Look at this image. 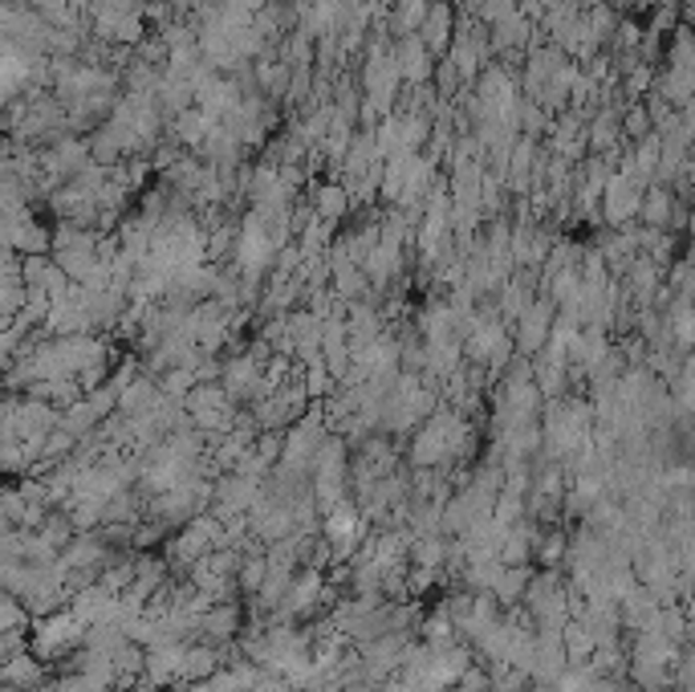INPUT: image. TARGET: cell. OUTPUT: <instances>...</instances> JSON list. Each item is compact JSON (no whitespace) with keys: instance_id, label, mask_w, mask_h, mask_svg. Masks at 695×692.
Here are the masks:
<instances>
[{"instance_id":"1","label":"cell","mask_w":695,"mask_h":692,"mask_svg":"<svg viewBox=\"0 0 695 692\" xmlns=\"http://www.w3.org/2000/svg\"><path fill=\"white\" fill-rule=\"evenodd\" d=\"M472 452H476V428L464 412H455L448 404L415 428L412 448H407L415 469H452V464L460 469Z\"/></svg>"},{"instance_id":"2","label":"cell","mask_w":695,"mask_h":692,"mask_svg":"<svg viewBox=\"0 0 695 692\" xmlns=\"http://www.w3.org/2000/svg\"><path fill=\"white\" fill-rule=\"evenodd\" d=\"M594 407L586 400H549L541 432H545V452L554 457V464H569L574 457H582L586 448H594Z\"/></svg>"},{"instance_id":"3","label":"cell","mask_w":695,"mask_h":692,"mask_svg":"<svg viewBox=\"0 0 695 692\" xmlns=\"http://www.w3.org/2000/svg\"><path fill=\"white\" fill-rule=\"evenodd\" d=\"M82 648H85V623L73 615V607H61V611H54V615L33 620L28 651H33V656H42L49 668H54V664L73 660Z\"/></svg>"},{"instance_id":"4","label":"cell","mask_w":695,"mask_h":692,"mask_svg":"<svg viewBox=\"0 0 695 692\" xmlns=\"http://www.w3.org/2000/svg\"><path fill=\"white\" fill-rule=\"evenodd\" d=\"M281 241L273 237L269 220H265V212H248V217L241 220V237H236V274L244 277V281H260V277L269 274V269H277V253H281Z\"/></svg>"},{"instance_id":"5","label":"cell","mask_w":695,"mask_h":692,"mask_svg":"<svg viewBox=\"0 0 695 692\" xmlns=\"http://www.w3.org/2000/svg\"><path fill=\"white\" fill-rule=\"evenodd\" d=\"M187 407V419H192V428H199L204 436H220V432H232L236 428V400L224 391V383H199L192 395L184 400Z\"/></svg>"},{"instance_id":"6","label":"cell","mask_w":695,"mask_h":692,"mask_svg":"<svg viewBox=\"0 0 695 692\" xmlns=\"http://www.w3.org/2000/svg\"><path fill=\"white\" fill-rule=\"evenodd\" d=\"M554 326H557V305L545 298V293H537V302L529 305L525 314L512 322V343H517V355H541L545 346H549V338H554Z\"/></svg>"},{"instance_id":"7","label":"cell","mask_w":695,"mask_h":692,"mask_svg":"<svg viewBox=\"0 0 695 692\" xmlns=\"http://www.w3.org/2000/svg\"><path fill=\"white\" fill-rule=\"evenodd\" d=\"M642 196H647V184L614 172L606 192H602V217H606V224L611 229H630V220H639L642 212Z\"/></svg>"},{"instance_id":"8","label":"cell","mask_w":695,"mask_h":692,"mask_svg":"<svg viewBox=\"0 0 695 692\" xmlns=\"http://www.w3.org/2000/svg\"><path fill=\"white\" fill-rule=\"evenodd\" d=\"M244 632V607L236 599H228V603H216L204 620H199V639L204 644H216V648H224L232 639H241Z\"/></svg>"},{"instance_id":"9","label":"cell","mask_w":695,"mask_h":692,"mask_svg":"<svg viewBox=\"0 0 695 692\" xmlns=\"http://www.w3.org/2000/svg\"><path fill=\"white\" fill-rule=\"evenodd\" d=\"M395 58H398V70H403V82H407V86H427V82H431V73H436V54L427 49L419 33L398 37Z\"/></svg>"},{"instance_id":"10","label":"cell","mask_w":695,"mask_h":692,"mask_svg":"<svg viewBox=\"0 0 695 692\" xmlns=\"http://www.w3.org/2000/svg\"><path fill=\"white\" fill-rule=\"evenodd\" d=\"M244 102V90L232 82V78H220V73H212L204 86H199L196 94V106L204 111L208 118H216V123H228L232 118V111Z\"/></svg>"},{"instance_id":"11","label":"cell","mask_w":695,"mask_h":692,"mask_svg":"<svg viewBox=\"0 0 695 692\" xmlns=\"http://www.w3.org/2000/svg\"><path fill=\"white\" fill-rule=\"evenodd\" d=\"M419 37H424V45L436 54V58H448V49H452V42H455L452 0H431V13H427Z\"/></svg>"},{"instance_id":"12","label":"cell","mask_w":695,"mask_h":692,"mask_svg":"<svg viewBox=\"0 0 695 692\" xmlns=\"http://www.w3.org/2000/svg\"><path fill=\"white\" fill-rule=\"evenodd\" d=\"M4 684L9 689H21V692H28V689H45L49 684V664L42 660V656H33V651H16V656H9L4 660Z\"/></svg>"},{"instance_id":"13","label":"cell","mask_w":695,"mask_h":692,"mask_svg":"<svg viewBox=\"0 0 695 692\" xmlns=\"http://www.w3.org/2000/svg\"><path fill=\"white\" fill-rule=\"evenodd\" d=\"M310 204H313V217L317 220H326L329 229L334 224H341V220L350 217V208H355V200H350V188L346 184H317L313 188V196H310Z\"/></svg>"},{"instance_id":"14","label":"cell","mask_w":695,"mask_h":692,"mask_svg":"<svg viewBox=\"0 0 695 692\" xmlns=\"http://www.w3.org/2000/svg\"><path fill=\"white\" fill-rule=\"evenodd\" d=\"M639 220L647 224V229H668V232H675L683 224L680 208H675V196H671L663 184H651V188H647V196H642Z\"/></svg>"},{"instance_id":"15","label":"cell","mask_w":695,"mask_h":692,"mask_svg":"<svg viewBox=\"0 0 695 692\" xmlns=\"http://www.w3.org/2000/svg\"><path fill=\"white\" fill-rule=\"evenodd\" d=\"M367 281L370 289H386L391 281H398L403 277V245H391V241H379L374 245V253L367 257Z\"/></svg>"},{"instance_id":"16","label":"cell","mask_w":695,"mask_h":692,"mask_svg":"<svg viewBox=\"0 0 695 692\" xmlns=\"http://www.w3.org/2000/svg\"><path fill=\"white\" fill-rule=\"evenodd\" d=\"M529 42H533V16H525L521 9L493 25V49L497 54H521V49H529Z\"/></svg>"},{"instance_id":"17","label":"cell","mask_w":695,"mask_h":692,"mask_svg":"<svg viewBox=\"0 0 695 692\" xmlns=\"http://www.w3.org/2000/svg\"><path fill=\"white\" fill-rule=\"evenodd\" d=\"M220 127L216 118H208L199 106H192V111H184L179 118H171V139L179 147H192V151H199L204 147V139L212 135V130Z\"/></svg>"},{"instance_id":"18","label":"cell","mask_w":695,"mask_h":692,"mask_svg":"<svg viewBox=\"0 0 695 692\" xmlns=\"http://www.w3.org/2000/svg\"><path fill=\"white\" fill-rule=\"evenodd\" d=\"M265 578H269V546L260 542V546H253L244 554L241 570H236V587H241L244 599H256L260 587H265Z\"/></svg>"},{"instance_id":"19","label":"cell","mask_w":695,"mask_h":692,"mask_svg":"<svg viewBox=\"0 0 695 692\" xmlns=\"http://www.w3.org/2000/svg\"><path fill=\"white\" fill-rule=\"evenodd\" d=\"M224 668V651L216 648V644H204V639H196V644H187V656H184V684L187 680H208L216 677Z\"/></svg>"},{"instance_id":"20","label":"cell","mask_w":695,"mask_h":692,"mask_svg":"<svg viewBox=\"0 0 695 692\" xmlns=\"http://www.w3.org/2000/svg\"><path fill=\"white\" fill-rule=\"evenodd\" d=\"M655 94H663L671 106L683 111V106L695 99V70H675V66H668V70L655 78Z\"/></svg>"},{"instance_id":"21","label":"cell","mask_w":695,"mask_h":692,"mask_svg":"<svg viewBox=\"0 0 695 692\" xmlns=\"http://www.w3.org/2000/svg\"><path fill=\"white\" fill-rule=\"evenodd\" d=\"M427 13H431V0H395L391 4V30H395V37H412V33H419L424 30V21H427Z\"/></svg>"},{"instance_id":"22","label":"cell","mask_w":695,"mask_h":692,"mask_svg":"<svg viewBox=\"0 0 695 692\" xmlns=\"http://www.w3.org/2000/svg\"><path fill=\"white\" fill-rule=\"evenodd\" d=\"M61 428L70 436H78V440H90V436H99V428H102V416L90 407V400H78V404H70V407H61Z\"/></svg>"},{"instance_id":"23","label":"cell","mask_w":695,"mask_h":692,"mask_svg":"<svg viewBox=\"0 0 695 692\" xmlns=\"http://www.w3.org/2000/svg\"><path fill=\"white\" fill-rule=\"evenodd\" d=\"M529 583H533V570H529V566H505V575H500L493 595H497L500 607H521L525 603Z\"/></svg>"},{"instance_id":"24","label":"cell","mask_w":695,"mask_h":692,"mask_svg":"<svg viewBox=\"0 0 695 692\" xmlns=\"http://www.w3.org/2000/svg\"><path fill=\"white\" fill-rule=\"evenodd\" d=\"M668 331H671V343L680 346V350H692V346H695V302L671 305V310H668Z\"/></svg>"},{"instance_id":"25","label":"cell","mask_w":695,"mask_h":692,"mask_svg":"<svg viewBox=\"0 0 695 692\" xmlns=\"http://www.w3.org/2000/svg\"><path fill=\"white\" fill-rule=\"evenodd\" d=\"M493 692H533V677L512 664H493Z\"/></svg>"},{"instance_id":"26","label":"cell","mask_w":695,"mask_h":692,"mask_svg":"<svg viewBox=\"0 0 695 692\" xmlns=\"http://www.w3.org/2000/svg\"><path fill=\"white\" fill-rule=\"evenodd\" d=\"M0 627H4V632H33L28 607L9 591H4V603H0Z\"/></svg>"},{"instance_id":"27","label":"cell","mask_w":695,"mask_h":692,"mask_svg":"<svg viewBox=\"0 0 695 692\" xmlns=\"http://www.w3.org/2000/svg\"><path fill=\"white\" fill-rule=\"evenodd\" d=\"M561 558H569V538L561 534V530H554V534H541L537 538V563L541 566H557Z\"/></svg>"},{"instance_id":"28","label":"cell","mask_w":695,"mask_h":692,"mask_svg":"<svg viewBox=\"0 0 695 692\" xmlns=\"http://www.w3.org/2000/svg\"><path fill=\"white\" fill-rule=\"evenodd\" d=\"M623 130L630 135V139H635V143H639V139H647V135L655 130L651 111H647V106H630V111L623 115Z\"/></svg>"},{"instance_id":"29","label":"cell","mask_w":695,"mask_h":692,"mask_svg":"<svg viewBox=\"0 0 695 692\" xmlns=\"http://www.w3.org/2000/svg\"><path fill=\"white\" fill-rule=\"evenodd\" d=\"M651 90H655V73L647 61H639L635 70H626V94H630V99H642V94H651Z\"/></svg>"}]
</instances>
